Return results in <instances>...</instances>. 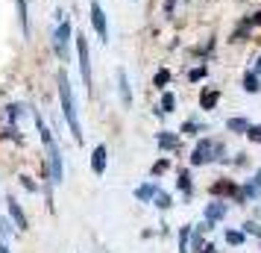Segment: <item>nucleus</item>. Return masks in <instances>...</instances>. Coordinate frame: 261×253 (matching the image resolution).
I'll return each mask as SVG.
<instances>
[{"label": "nucleus", "mask_w": 261, "mask_h": 253, "mask_svg": "<svg viewBox=\"0 0 261 253\" xmlns=\"http://www.w3.org/2000/svg\"><path fill=\"white\" fill-rule=\"evenodd\" d=\"M247 135H249V139H252V142H261V127H252V124H249Z\"/></svg>", "instance_id": "c85d7f7f"}, {"label": "nucleus", "mask_w": 261, "mask_h": 253, "mask_svg": "<svg viewBox=\"0 0 261 253\" xmlns=\"http://www.w3.org/2000/svg\"><path fill=\"white\" fill-rule=\"evenodd\" d=\"M249 24H252V27H255V24H261V12H255V15H252V18H249Z\"/></svg>", "instance_id": "2f4dec72"}, {"label": "nucleus", "mask_w": 261, "mask_h": 253, "mask_svg": "<svg viewBox=\"0 0 261 253\" xmlns=\"http://www.w3.org/2000/svg\"><path fill=\"white\" fill-rule=\"evenodd\" d=\"M0 253H9V247H6V244H0Z\"/></svg>", "instance_id": "f704fd0d"}, {"label": "nucleus", "mask_w": 261, "mask_h": 253, "mask_svg": "<svg viewBox=\"0 0 261 253\" xmlns=\"http://www.w3.org/2000/svg\"><path fill=\"white\" fill-rule=\"evenodd\" d=\"M235 192H238V186H235V182H229V180H220V182H214V186H212L214 197H223V194L235 197Z\"/></svg>", "instance_id": "f8f14e48"}, {"label": "nucleus", "mask_w": 261, "mask_h": 253, "mask_svg": "<svg viewBox=\"0 0 261 253\" xmlns=\"http://www.w3.org/2000/svg\"><path fill=\"white\" fill-rule=\"evenodd\" d=\"M68 41H71V24L62 18L59 27H56V33H53V50H56L65 62L71 59V56H68Z\"/></svg>", "instance_id": "39448f33"}, {"label": "nucleus", "mask_w": 261, "mask_h": 253, "mask_svg": "<svg viewBox=\"0 0 261 253\" xmlns=\"http://www.w3.org/2000/svg\"><path fill=\"white\" fill-rule=\"evenodd\" d=\"M155 206H159V209H170V206H173V197H170V194H165V192H155Z\"/></svg>", "instance_id": "aec40b11"}, {"label": "nucleus", "mask_w": 261, "mask_h": 253, "mask_svg": "<svg viewBox=\"0 0 261 253\" xmlns=\"http://www.w3.org/2000/svg\"><path fill=\"white\" fill-rule=\"evenodd\" d=\"M197 130H200V124H197V121H185V124H182V133H185V135H197Z\"/></svg>", "instance_id": "b1692460"}, {"label": "nucleus", "mask_w": 261, "mask_h": 253, "mask_svg": "<svg viewBox=\"0 0 261 253\" xmlns=\"http://www.w3.org/2000/svg\"><path fill=\"white\" fill-rule=\"evenodd\" d=\"M21 186H24L27 192H38V186H36V182H33V180H30L27 174H24V177H21Z\"/></svg>", "instance_id": "bb28decb"}, {"label": "nucleus", "mask_w": 261, "mask_h": 253, "mask_svg": "<svg viewBox=\"0 0 261 253\" xmlns=\"http://www.w3.org/2000/svg\"><path fill=\"white\" fill-rule=\"evenodd\" d=\"M252 186H255V189L261 192V171H255V177H252Z\"/></svg>", "instance_id": "7c9ffc66"}, {"label": "nucleus", "mask_w": 261, "mask_h": 253, "mask_svg": "<svg viewBox=\"0 0 261 253\" xmlns=\"http://www.w3.org/2000/svg\"><path fill=\"white\" fill-rule=\"evenodd\" d=\"M167 83H170V71H167V68L155 71V77H153V85H155V88H167Z\"/></svg>", "instance_id": "a211bd4d"}, {"label": "nucleus", "mask_w": 261, "mask_h": 253, "mask_svg": "<svg viewBox=\"0 0 261 253\" xmlns=\"http://www.w3.org/2000/svg\"><path fill=\"white\" fill-rule=\"evenodd\" d=\"M155 192H159V186L155 182H141L138 189H135V200H141V203H150L155 197Z\"/></svg>", "instance_id": "9d476101"}, {"label": "nucleus", "mask_w": 261, "mask_h": 253, "mask_svg": "<svg viewBox=\"0 0 261 253\" xmlns=\"http://www.w3.org/2000/svg\"><path fill=\"white\" fill-rule=\"evenodd\" d=\"M244 239H247V236H244L241 229H229V233H226V241H229L232 247H238V244H244Z\"/></svg>", "instance_id": "412c9836"}, {"label": "nucleus", "mask_w": 261, "mask_h": 253, "mask_svg": "<svg viewBox=\"0 0 261 253\" xmlns=\"http://www.w3.org/2000/svg\"><path fill=\"white\" fill-rule=\"evenodd\" d=\"M244 88H247L249 95L261 91V77H258L255 71H247V77H244Z\"/></svg>", "instance_id": "2eb2a0df"}, {"label": "nucleus", "mask_w": 261, "mask_h": 253, "mask_svg": "<svg viewBox=\"0 0 261 253\" xmlns=\"http://www.w3.org/2000/svg\"><path fill=\"white\" fill-rule=\"evenodd\" d=\"M244 227H247V233H249V236H261V227L255 224V221H247Z\"/></svg>", "instance_id": "cd10ccee"}, {"label": "nucleus", "mask_w": 261, "mask_h": 253, "mask_svg": "<svg viewBox=\"0 0 261 253\" xmlns=\"http://www.w3.org/2000/svg\"><path fill=\"white\" fill-rule=\"evenodd\" d=\"M252 71H255V74H258V77H261V56H258V59H255V68H252Z\"/></svg>", "instance_id": "72a5a7b5"}, {"label": "nucleus", "mask_w": 261, "mask_h": 253, "mask_svg": "<svg viewBox=\"0 0 261 253\" xmlns=\"http://www.w3.org/2000/svg\"><path fill=\"white\" fill-rule=\"evenodd\" d=\"M106 156H109L106 145H97L94 150H91V171H94V174H103V171H106Z\"/></svg>", "instance_id": "0eeeda50"}, {"label": "nucleus", "mask_w": 261, "mask_h": 253, "mask_svg": "<svg viewBox=\"0 0 261 253\" xmlns=\"http://www.w3.org/2000/svg\"><path fill=\"white\" fill-rule=\"evenodd\" d=\"M0 236H3V239L12 236V224H9V218H0Z\"/></svg>", "instance_id": "393cba45"}, {"label": "nucleus", "mask_w": 261, "mask_h": 253, "mask_svg": "<svg viewBox=\"0 0 261 253\" xmlns=\"http://www.w3.org/2000/svg\"><path fill=\"white\" fill-rule=\"evenodd\" d=\"M167 168H170V159H159V162H155V165H153V177H159V174H165V171Z\"/></svg>", "instance_id": "5701e85b"}, {"label": "nucleus", "mask_w": 261, "mask_h": 253, "mask_svg": "<svg viewBox=\"0 0 261 253\" xmlns=\"http://www.w3.org/2000/svg\"><path fill=\"white\" fill-rule=\"evenodd\" d=\"M76 56H80V74H83L85 88L91 91V53H88V41L85 36H76Z\"/></svg>", "instance_id": "7ed1b4c3"}, {"label": "nucleus", "mask_w": 261, "mask_h": 253, "mask_svg": "<svg viewBox=\"0 0 261 253\" xmlns=\"http://www.w3.org/2000/svg\"><path fill=\"white\" fill-rule=\"evenodd\" d=\"M226 130H229V133H244V135H247L249 121L247 118H229V121H226Z\"/></svg>", "instance_id": "dca6fc26"}, {"label": "nucleus", "mask_w": 261, "mask_h": 253, "mask_svg": "<svg viewBox=\"0 0 261 253\" xmlns=\"http://www.w3.org/2000/svg\"><path fill=\"white\" fill-rule=\"evenodd\" d=\"M18 3V18H21V30H24V36L30 38V12H27V0H15Z\"/></svg>", "instance_id": "4468645a"}, {"label": "nucleus", "mask_w": 261, "mask_h": 253, "mask_svg": "<svg viewBox=\"0 0 261 253\" xmlns=\"http://www.w3.org/2000/svg\"><path fill=\"white\" fill-rule=\"evenodd\" d=\"M217 100H220V91L212 88V85H205V88L200 91V109H205V112L217 106Z\"/></svg>", "instance_id": "6e6552de"}, {"label": "nucleus", "mask_w": 261, "mask_h": 253, "mask_svg": "<svg viewBox=\"0 0 261 253\" xmlns=\"http://www.w3.org/2000/svg\"><path fill=\"white\" fill-rule=\"evenodd\" d=\"M6 203H9V215L15 218V224H18V229H27V215H24V209H21V203H18L15 197H9Z\"/></svg>", "instance_id": "9b49d317"}, {"label": "nucleus", "mask_w": 261, "mask_h": 253, "mask_svg": "<svg viewBox=\"0 0 261 253\" xmlns=\"http://www.w3.org/2000/svg\"><path fill=\"white\" fill-rule=\"evenodd\" d=\"M173 6H176V0H165V15H173Z\"/></svg>", "instance_id": "c756f323"}, {"label": "nucleus", "mask_w": 261, "mask_h": 253, "mask_svg": "<svg viewBox=\"0 0 261 253\" xmlns=\"http://www.w3.org/2000/svg\"><path fill=\"white\" fill-rule=\"evenodd\" d=\"M200 253H217V247H214V244H205V247H202Z\"/></svg>", "instance_id": "473e14b6"}, {"label": "nucleus", "mask_w": 261, "mask_h": 253, "mask_svg": "<svg viewBox=\"0 0 261 253\" xmlns=\"http://www.w3.org/2000/svg\"><path fill=\"white\" fill-rule=\"evenodd\" d=\"M202 77H205V68H202V65H200V68H191V71H188V80H191V83H197V80H202Z\"/></svg>", "instance_id": "a878e982"}, {"label": "nucleus", "mask_w": 261, "mask_h": 253, "mask_svg": "<svg viewBox=\"0 0 261 253\" xmlns=\"http://www.w3.org/2000/svg\"><path fill=\"white\" fill-rule=\"evenodd\" d=\"M88 12H91V27L97 30V38H100V41L106 44V41H109V24H106V12H103L100 0H91Z\"/></svg>", "instance_id": "20e7f679"}, {"label": "nucleus", "mask_w": 261, "mask_h": 253, "mask_svg": "<svg viewBox=\"0 0 261 253\" xmlns=\"http://www.w3.org/2000/svg\"><path fill=\"white\" fill-rule=\"evenodd\" d=\"M59 100H62V115H65L68 127H71L73 142H83V127H80L76 100H73V91H71V80H68V74H59Z\"/></svg>", "instance_id": "f257e3e1"}, {"label": "nucleus", "mask_w": 261, "mask_h": 253, "mask_svg": "<svg viewBox=\"0 0 261 253\" xmlns=\"http://www.w3.org/2000/svg\"><path fill=\"white\" fill-rule=\"evenodd\" d=\"M214 153H223V145L220 142H212V139H202L200 145L191 150V165H205V162L217 159Z\"/></svg>", "instance_id": "f03ea898"}, {"label": "nucleus", "mask_w": 261, "mask_h": 253, "mask_svg": "<svg viewBox=\"0 0 261 253\" xmlns=\"http://www.w3.org/2000/svg\"><path fill=\"white\" fill-rule=\"evenodd\" d=\"M188 239H191V227H182V233H179V253H188Z\"/></svg>", "instance_id": "4be33fe9"}, {"label": "nucleus", "mask_w": 261, "mask_h": 253, "mask_svg": "<svg viewBox=\"0 0 261 253\" xmlns=\"http://www.w3.org/2000/svg\"><path fill=\"white\" fill-rule=\"evenodd\" d=\"M173 106H176V97L167 91L165 97H162V106H159V115H165V112H173Z\"/></svg>", "instance_id": "6ab92c4d"}, {"label": "nucleus", "mask_w": 261, "mask_h": 253, "mask_svg": "<svg viewBox=\"0 0 261 253\" xmlns=\"http://www.w3.org/2000/svg\"><path fill=\"white\" fill-rule=\"evenodd\" d=\"M179 189L182 194L191 200V194H194V182H191V171H179Z\"/></svg>", "instance_id": "f3484780"}, {"label": "nucleus", "mask_w": 261, "mask_h": 253, "mask_svg": "<svg viewBox=\"0 0 261 253\" xmlns=\"http://www.w3.org/2000/svg\"><path fill=\"white\" fill-rule=\"evenodd\" d=\"M118 91H120L123 106H132V88H129V80H126V71L123 68L118 71Z\"/></svg>", "instance_id": "1a4fd4ad"}, {"label": "nucleus", "mask_w": 261, "mask_h": 253, "mask_svg": "<svg viewBox=\"0 0 261 253\" xmlns=\"http://www.w3.org/2000/svg\"><path fill=\"white\" fill-rule=\"evenodd\" d=\"M159 147L162 150H179V135L176 133H159Z\"/></svg>", "instance_id": "ddd939ff"}, {"label": "nucleus", "mask_w": 261, "mask_h": 253, "mask_svg": "<svg viewBox=\"0 0 261 253\" xmlns=\"http://www.w3.org/2000/svg\"><path fill=\"white\" fill-rule=\"evenodd\" d=\"M226 212H229V206H226L223 200H214V203H208V206H205V229H208V227H214L217 221H223V218H226Z\"/></svg>", "instance_id": "423d86ee"}]
</instances>
